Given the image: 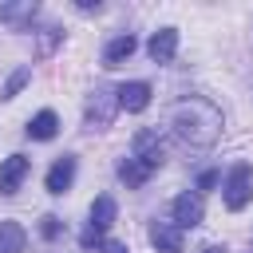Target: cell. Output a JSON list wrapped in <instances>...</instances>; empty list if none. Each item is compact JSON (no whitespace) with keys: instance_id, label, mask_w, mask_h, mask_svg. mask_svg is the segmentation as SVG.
<instances>
[{"instance_id":"obj_1","label":"cell","mask_w":253,"mask_h":253,"mask_svg":"<svg viewBox=\"0 0 253 253\" xmlns=\"http://www.w3.org/2000/svg\"><path fill=\"white\" fill-rule=\"evenodd\" d=\"M166 126L174 130V138H178L182 146H190V150H210V146L221 138L225 119H221V111H217L210 99L186 95V99H178V103L170 107Z\"/></svg>"},{"instance_id":"obj_2","label":"cell","mask_w":253,"mask_h":253,"mask_svg":"<svg viewBox=\"0 0 253 253\" xmlns=\"http://www.w3.org/2000/svg\"><path fill=\"white\" fill-rule=\"evenodd\" d=\"M115 111H119L115 91L95 87V91H91V99H87V111H83V126H87V130H107V126H111V119H115Z\"/></svg>"},{"instance_id":"obj_3","label":"cell","mask_w":253,"mask_h":253,"mask_svg":"<svg viewBox=\"0 0 253 253\" xmlns=\"http://www.w3.org/2000/svg\"><path fill=\"white\" fill-rule=\"evenodd\" d=\"M249 198H253V166L249 162H237L225 174V210H245Z\"/></svg>"},{"instance_id":"obj_4","label":"cell","mask_w":253,"mask_h":253,"mask_svg":"<svg viewBox=\"0 0 253 253\" xmlns=\"http://www.w3.org/2000/svg\"><path fill=\"white\" fill-rule=\"evenodd\" d=\"M170 213H174V225L178 229H194V225H202V217H206V210H202V194H178L174 202H170Z\"/></svg>"},{"instance_id":"obj_5","label":"cell","mask_w":253,"mask_h":253,"mask_svg":"<svg viewBox=\"0 0 253 253\" xmlns=\"http://www.w3.org/2000/svg\"><path fill=\"white\" fill-rule=\"evenodd\" d=\"M28 170H32V158H24V154L4 158V162H0V194H4V198H12V194L24 186Z\"/></svg>"},{"instance_id":"obj_6","label":"cell","mask_w":253,"mask_h":253,"mask_svg":"<svg viewBox=\"0 0 253 253\" xmlns=\"http://www.w3.org/2000/svg\"><path fill=\"white\" fill-rule=\"evenodd\" d=\"M130 158H138L146 170H158L162 166V142H158V134L154 130H138L134 142H130Z\"/></svg>"},{"instance_id":"obj_7","label":"cell","mask_w":253,"mask_h":253,"mask_svg":"<svg viewBox=\"0 0 253 253\" xmlns=\"http://www.w3.org/2000/svg\"><path fill=\"white\" fill-rule=\"evenodd\" d=\"M115 99H119V107L123 111H146L150 107V83H142V79H130V83H119L115 87Z\"/></svg>"},{"instance_id":"obj_8","label":"cell","mask_w":253,"mask_h":253,"mask_svg":"<svg viewBox=\"0 0 253 253\" xmlns=\"http://www.w3.org/2000/svg\"><path fill=\"white\" fill-rule=\"evenodd\" d=\"M71 182H75V154H59V158L51 162L43 186H47V194H67Z\"/></svg>"},{"instance_id":"obj_9","label":"cell","mask_w":253,"mask_h":253,"mask_svg":"<svg viewBox=\"0 0 253 253\" xmlns=\"http://www.w3.org/2000/svg\"><path fill=\"white\" fill-rule=\"evenodd\" d=\"M146 51H150V59H154V63H170V59H174V51H178V28H158V32L150 36Z\"/></svg>"},{"instance_id":"obj_10","label":"cell","mask_w":253,"mask_h":253,"mask_svg":"<svg viewBox=\"0 0 253 253\" xmlns=\"http://www.w3.org/2000/svg\"><path fill=\"white\" fill-rule=\"evenodd\" d=\"M150 245L158 253H182V229L174 221H154L150 225Z\"/></svg>"},{"instance_id":"obj_11","label":"cell","mask_w":253,"mask_h":253,"mask_svg":"<svg viewBox=\"0 0 253 253\" xmlns=\"http://www.w3.org/2000/svg\"><path fill=\"white\" fill-rule=\"evenodd\" d=\"M36 12H40V4L36 0H20V4H0V24H8V28H28L32 20H36Z\"/></svg>"},{"instance_id":"obj_12","label":"cell","mask_w":253,"mask_h":253,"mask_svg":"<svg viewBox=\"0 0 253 253\" xmlns=\"http://www.w3.org/2000/svg\"><path fill=\"white\" fill-rule=\"evenodd\" d=\"M134 47H138V40L130 36V32H123V36H115L107 47H103V67H119L123 59H130L134 55Z\"/></svg>"},{"instance_id":"obj_13","label":"cell","mask_w":253,"mask_h":253,"mask_svg":"<svg viewBox=\"0 0 253 253\" xmlns=\"http://www.w3.org/2000/svg\"><path fill=\"white\" fill-rule=\"evenodd\" d=\"M115 213H119V206H115V198H111V194H99V198L91 202V229H99V233H107V229L115 225Z\"/></svg>"},{"instance_id":"obj_14","label":"cell","mask_w":253,"mask_h":253,"mask_svg":"<svg viewBox=\"0 0 253 253\" xmlns=\"http://www.w3.org/2000/svg\"><path fill=\"white\" fill-rule=\"evenodd\" d=\"M55 130H59V119H55V111H40V115H32V119H28V138H36V142H47V138H55Z\"/></svg>"},{"instance_id":"obj_15","label":"cell","mask_w":253,"mask_h":253,"mask_svg":"<svg viewBox=\"0 0 253 253\" xmlns=\"http://www.w3.org/2000/svg\"><path fill=\"white\" fill-rule=\"evenodd\" d=\"M154 170H146L138 158H123L119 162V182H126V190H138V186H146V178H150Z\"/></svg>"},{"instance_id":"obj_16","label":"cell","mask_w":253,"mask_h":253,"mask_svg":"<svg viewBox=\"0 0 253 253\" xmlns=\"http://www.w3.org/2000/svg\"><path fill=\"white\" fill-rule=\"evenodd\" d=\"M24 225L20 221H0V253H24Z\"/></svg>"},{"instance_id":"obj_17","label":"cell","mask_w":253,"mask_h":253,"mask_svg":"<svg viewBox=\"0 0 253 253\" xmlns=\"http://www.w3.org/2000/svg\"><path fill=\"white\" fill-rule=\"evenodd\" d=\"M28 79H32V67H28V63H24V67H16V71L4 79V87H0V99H16V95L24 91V83H28Z\"/></svg>"},{"instance_id":"obj_18","label":"cell","mask_w":253,"mask_h":253,"mask_svg":"<svg viewBox=\"0 0 253 253\" xmlns=\"http://www.w3.org/2000/svg\"><path fill=\"white\" fill-rule=\"evenodd\" d=\"M59 43H63V32H59V28H43V32H40V43H36V55H40V59H47Z\"/></svg>"},{"instance_id":"obj_19","label":"cell","mask_w":253,"mask_h":253,"mask_svg":"<svg viewBox=\"0 0 253 253\" xmlns=\"http://www.w3.org/2000/svg\"><path fill=\"white\" fill-rule=\"evenodd\" d=\"M59 233H63V221H59L55 213H43V217H40V237H43V241H59Z\"/></svg>"},{"instance_id":"obj_20","label":"cell","mask_w":253,"mask_h":253,"mask_svg":"<svg viewBox=\"0 0 253 253\" xmlns=\"http://www.w3.org/2000/svg\"><path fill=\"white\" fill-rule=\"evenodd\" d=\"M79 245H83V249H103V233H99V229H91V225H87V229H83V233H79Z\"/></svg>"},{"instance_id":"obj_21","label":"cell","mask_w":253,"mask_h":253,"mask_svg":"<svg viewBox=\"0 0 253 253\" xmlns=\"http://www.w3.org/2000/svg\"><path fill=\"white\" fill-rule=\"evenodd\" d=\"M217 186V170H202L198 174V190H213Z\"/></svg>"},{"instance_id":"obj_22","label":"cell","mask_w":253,"mask_h":253,"mask_svg":"<svg viewBox=\"0 0 253 253\" xmlns=\"http://www.w3.org/2000/svg\"><path fill=\"white\" fill-rule=\"evenodd\" d=\"M75 8H79V12H99V8H103V4H99V0H95V4H91V0H79V4H75Z\"/></svg>"},{"instance_id":"obj_23","label":"cell","mask_w":253,"mask_h":253,"mask_svg":"<svg viewBox=\"0 0 253 253\" xmlns=\"http://www.w3.org/2000/svg\"><path fill=\"white\" fill-rule=\"evenodd\" d=\"M111 253H130V249L126 245H111Z\"/></svg>"},{"instance_id":"obj_24","label":"cell","mask_w":253,"mask_h":253,"mask_svg":"<svg viewBox=\"0 0 253 253\" xmlns=\"http://www.w3.org/2000/svg\"><path fill=\"white\" fill-rule=\"evenodd\" d=\"M202 253H225V249H221V245H210V249H202Z\"/></svg>"}]
</instances>
